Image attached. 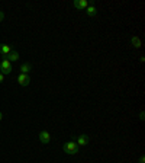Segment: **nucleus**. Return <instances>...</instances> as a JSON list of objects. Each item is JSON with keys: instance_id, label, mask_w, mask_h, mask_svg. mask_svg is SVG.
Instances as JSON below:
<instances>
[{"instance_id": "obj_1", "label": "nucleus", "mask_w": 145, "mask_h": 163, "mask_svg": "<svg viewBox=\"0 0 145 163\" xmlns=\"http://www.w3.org/2000/svg\"><path fill=\"white\" fill-rule=\"evenodd\" d=\"M62 150L67 153V154H76L78 153V146L76 141H67V143H64V146H62Z\"/></svg>"}, {"instance_id": "obj_2", "label": "nucleus", "mask_w": 145, "mask_h": 163, "mask_svg": "<svg viewBox=\"0 0 145 163\" xmlns=\"http://www.w3.org/2000/svg\"><path fill=\"white\" fill-rule=\"evenodd\" d=\"M0 73L3 74H10L12 73V64H10V61L9 60H3V61L0 63Z\"/></svg>"}, {"instance_id": "obj_3", "label": "nucleus", "mask_w": 145, "mask_h": 163, "mask_svg": "<svg viewBox=\"0 0 145 163\" xmlns=\"http://www.w3.org/2000/svg\"><path fill=\"white\" fill-rule=\"evenodd\" d=\"M72 140H76L77 146H87L89 141H90V137L86 134H81V135H78L77 138H72Z\"/></svg>"}, {"instance_id": "obj_4", "label": "nucleus", "mask_w": 145, "mask_h": 163, "mask_svg": "<svg viewBox=\"0 0 145 163\" xmlns=\"http://www.w3.org/2000/svg\"><path fill=\"white\" fill-rule=\"evenodd\" d=\"M17 82H19L20 86H28V84L31 83V76H29V74L20 73L19 76H17Z\"/></svg>"}, {"instance_id": "obj_5", "label": "nucleus", "mask_w": 145, "mask_h": 163, "mask_svg": "<svg viewBox=\"0 0 145 163\" xmlns=\"http://www.w3.org/2000/svg\"><path fill=\"white\" fill-rule=\"evenodd\" d=\"M39 141H41L42 144H48L51 141V134L48 131H45V130L41 131V133H39Z\"/></svg>"}, {"instance_id": "obj_6", "label": "nucleus", "mask_w": 145, "mask_h": 163, "mask_svg": "<svg viewBox=\"0 0 145 163\" xmlns=\"http://www.w3.org/2000/svg\"><path fill=\"white\" fill-rule=\"evenodd\" d=\"M74 7L78 9V10H83V9H87V6H89V2L87 0H74Z\"/></svg>"}, {"instance_id": "obj_7", "label": "nucleus", "mask_w": 145, "mask_h": 163, "mask_svg": "<svg viewBox=\"0 0 145 163\" xmlns=\"http://www.w3.org/2000/svg\"><path fill=\"white\" fill-rule=\"evenodd\" d=\"M131 44H132V47H135V48H141V47H142V41H141V38L138 35H134V37L131 38Z\"/></svg>"}, {"instance_id": "obj_8", "label": "nucleus", "mask_w": 145, "mask_h": 163, "mask_svg": "<svg viewBox=\"0 0 145 163\" xmlns=\"http://www.w3.org/2000/svg\"><path fill=\"white\" fill-rule=\"evenodd\" d=\"M12 51V47L10 45H6V44H0V54H3V56H9Z\"/></svg>"}, {"instance_id": "obj_9", "label": "nucleus", "mask_w": 145, "mask_h": 163, "mask_svg": "<svg viewBox=\"0 0 145 163\" xmlns=\"http://www.w3.org/2000/svg\"><path fill=\"white\" fill-rule=\"evenodd\" d=\"M6 60H9V61H17V60H19V52H17V51H13L12 50L10 51V54H9V56H6L5 57Z\"/></svg>"}, {"instance_id": "obj_10", "label": "nucleus", "mask_w": 145, "mask_h": 163, "mask_svg": "<svg viewBox=\"0 0 145 163\" xmlns=\"http://www.w3.org/2000/svg\"><path fill=\"white\" fill-rule=\"evenodd\" d=\"M29 72H32V64H29V63H23L22 66H20V73L29 74Z\"/></svg>"}, {"instance_id": "obj_11", "label": "nucleus", "mask_w": 145, "mask_h": 163, "mask_svg": "<svg viewBox=\"0 0 145 163\" xmlns=\"http://www.w3.org/2000/svg\"><path fill=\"white\" fill-rule=\"evenodd\" d=\"M86 13H87V16L95 17L96 15H97V9H96L95 6H87V9H86Z\"/></svg>"}, {"instance_id": "obj_12", "label": "nucleus", "mask_w": 145, "mask_h": 163, "mask_svg": "<svg viewBox=\"0 0 145 163\" xmlns=\"http://www.w3.org/2000/svg\"><path fill=\"white\" fill-rule=\"evenodd\" d=\"M3 19H5V13H3V12L0 10V22H2Z\"/></svg>"}, {"instance_id": "obj_13", "label": "nucleus", "mask_w": 145, "mask_h": 163, "mask_svg": "<svg viewBox=\"0 0 145 163\" xmlns=\"http://www.w3.org/2000/svg\"><path fill=\"white\" fill-rule=\"evenodd\" d=\"M139 163H145V156H144V154L139 157Z\"/></svg>"}, {"instance_id": "obj_14", "label": "nucleus", "mask_w": 145, "mask_h": 163, "mask_svg": "<svg viewBox=\"0 0 145 163\" xmlns=\"http://www.w3.org/2000/svg\"><path fill=\"white\" fill-rule=\"evenodd\" d=\"M3 80H5V76H3V74L0 73V83H3Z\"/></svg>"}, {"instance_id": "obj_15", "label": "nucleus", "mask_w": 145, "mask_h": 163, "mask_svg": "<svg viewBox=\"0 0 145 163\" xmlns=\"http://www.w3.org/2000/svg\"><path fill=\"white\" fill-rule=\"evenodd\" d=\"M2 119H3V114L0 112V121H2Z\"/></svg>"}]
</instances>
